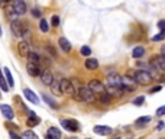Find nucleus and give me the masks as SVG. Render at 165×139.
Returning <instances> with one entry per match:
<instances>
[{"instance_id":"obj_29","label":"nucleus","mask_w":165,"mask_h":139,"mask_svg":"<svg viewBox=\"0 0 165 139\" xmlns=\"http://www.w3.org/2000/svg\"><path fill=\"white\" fill-rule=\"evenodd\" d=\"M80 52H81V55H84V57H89L90 54H91V49H90V47H87V45H84V47H81Z\"/></svg>"},{"instance_id":"obj_19","label":"nucleus","mask_w":165,"mask_h":139,"mask_svg":"<svg viewBox=\"0 0 165 139\" xmlns=\"http://www.w3.org/2000/svg\"><path fill=\"white\" fill-rule=\"evenodd\" d=\"M47 139H61V132L58 130V128H49L47 135Z\"/></svg>"},{"instance_id":"obj_32","label":"nucleus","mask_w":165,"mask_h":139,"mask_svg":"<svg viewBox=\"0 0 165 139\" xmlns=\"http://www.w3.org/2000/svg\"><path fill=\"white\" fill-rule=\"evenodd\" d=\"M145 101V97L143 96H139V97H136L135 100H133V104H136V106H141L142 103Z\"/></svg>"},{"instance_id":"obj_24","label":"nucleus","mask_w":165,"mask_h":139,"mask_svg":"<svg viewBox=\"0 0 165 139\" xmlns=\"http://www.w3.org/2000/svg\"><path fill=\"white\" fill-rule=\"evenodd\" d=\"M28 59L31 61V63H35V64H39V63H41V57H39L36 52H32V51H29Z\"/></svg>"},{"instance_id":"obj_21","label":"nucleus","mask_w":165,"mask_h":139,"mask_svg":"<svg viewBox=\"0 0 165 139\" xmlns=\"http://www.w3.org/2000/svg\"><path fill=\"white\" fill-rule=\"evenodd\" d=\"M145 55V48L143 47H136V48H133L132 51V57L133 58H141Z\"/></svg>"},{"instance_id":"obj_37","label":"nucleus","mask_w":165,"mask_h":139,"mask_svg":"<svg viewBox=\"0 0 165 139\" xmlns=\"http://www.w3.org/2000/svg\"><path fill=\"white\" fill-rule=\"evenodd\" d=\"M9 136H10V139H22L20 136H18V135L14 133V132H10L9 133Z\"/></svg>"},{"instance_id":"obj_26","label":"nucleus","mask_w":165,"mask_h":139,"mask_svg":"<svg viewBox=\"0 0 165 139\" xmlns=\"http://www.w3.org/2000/svg\"><path fill=\"white\" fill-rule=\"evenodd\" d=\"M0 87H2V90L3 91L9 90V86H7V83H6L5 77H3V74H2V71H0Z\"/></svg>"},{"instance_id":"obj_33","label":"nucleus","mask_w":165,"mask_h":139,"mask_svg":"<svg viewBox=\"0 0 165 139\" xmlns=\"http://www.w3.org/2000/svg\"><path fill=\"white\" fill-rule=\"evenodd\" d=\"M41 13H42V12H41L39 9H32V16L33 18H41Z\"/></svg>"},{"instance_id":"obj_14","label":"nucleus","mask_w":165,"mask_h":139,"mask_svg":"<svg viewBox=\"0 0 165 139\" xmlns=\"http://www.w3.org/2000/svg\"><path fill=\"white\" fill-rule=\"evenodd\" d=\"M23 94H25V97H26V99L31 101V103H33V104H38V103H39L38 96H36V94H35V93H33L31 88H25V90H23Z\"/></svg>"},{"instance_id":"obj_5","label":"nucleus","mask_w":165,"mask_h":139,"mask_svg":"<svg viewBox=\"0 0 165 139\" xmlns=\"http://www.w3.org/2000/svg\"><path fill=\"white\" fill-rule=\"evenodd\" d=\"M151 65L154 70H159V71H165V57L162 54L159 55H154L151 59Z\"/></svg>"},{"instance_id":"obj_2","label":"nucleus","mask_w":165,"mask_h":139,"mask_svg":"<svg viewBox=\"0 0 165 139\" xmlns=\"http://www.w3.org/2000/svg\"><path fill=\"white\" fill-rule=\"evenodd\" d=\"M77 93H78V96H80V100L85 101V103H94L96 101V94L93 93V90H91L89 86L80 87V90L77 91Z\"/></svg>"},{"instance_id":"obj_20","label":"nucleus","mask_w":165,"mask_h":139,"mask_svg":"<svg viewBox=\"0 0 165 139\" xmlns=\"http://www.w3.org/2000/svg\"><path fill=\"white\" fill-rule=\"evenodd\" d=\"M151 122V116H142V117H139V119L135 122V125H136V128H143L145 125H148Z\"/></svg>"},{"instance_id":"obj_28","label":"nucleus","mask_w":165,"mask_h":139,"mask_svg":"<svg viewBox=\"0 0 165 139\" xmlns=\"http://www.w3.org/2000/svg\"><path fill=\"white\" fill-rule=\"evenodd\" d=\"M39 29L42 31V32H48V29H49V25H48V22L45 19H41V22H39Z\"/></svg>"},{"instance_id":"obj_13","label":"nucleus","mask_w":165,"mask_h":139,"mask_svg":"<svg viewBox=\"0 0 165 139\" xmlns=\"http://www.w3.org/2000/svg\"><path fill=\"white\" fill-rule=\"evenodd\" d=\"M29 51H31V48H29V43L26 41H22V42L18 43V52H19L20 57H28Z\"/></svg>"},{"instance_id":"obj_7","label":"nucleus","mask_w":165,"mask_h":139,"mask_svg":"<svg viewBox=\"0 0 165 139\" xmlns=\"http://www.w3.org/2000/svg\"><path fill=\"white\" fill-rule=\"evenodd\" d=\"M58 90L61 91V93H64V94H72V93L76 91V88H74V86H72V83H71L70 80H67V78H62L61 81H60Z\"/></svg>"},{"instance_id":"obj_3","label":"nucleus","mask_w":165,"mask_h":139,"mask_svg":"<svg viewBox=\"0 0 165 139\" xmlns=\"http://www.w3.org/2000/svg\"><path fill=\"white\" fill-rule=\"evenodd\" d=\"M106 83H107V87H114V88H122V86L125 84L123 83V78L119 76L118 72H112L106 77Z\"/></svg>"},{"instance_id":"obj_36","label":"nucleus","mask_w":165,"mask_h":139,"mask_svg":"<svg viewBox=\"0 0 165 139\" xmlns=\"http://www.w3.org/2000/svg\"><path fill=\"white\" fill-rule=\"evenodd\" d=\"M161 88H162V87L161 86H156V87H152L151 90H149V93H152V94H154V93H156V91H159Z\"/></svg>"},{"instance_id":"obj_18","label":"nucleus","mask_w":165,"mask_h":139,"mask_svg":"<svg viewBox=\"0 0 165 139\" xmlns=\"http://www.w3.org/2000/svg\"><path fill=\"white\" fill-rule=\"evenodd\" d=\"M39 122H41V120H39L38 116L35 115L33 112H29V117H28V120H26V123H28L29 128H33V126H36Z\"/></svg>"},{"instance_id":"obj_25","label":"nucleus","mask_w":165,"mask_h":139,"mask_svg":"<svg viewBox=\"0 0 165 139\" xmlns=\"http://www.w3.org/2000/svg\"><path fill=\"white\" fill-rule=\"evenodd\" d=\"M5 74H6V80H7V86L9 87H13L14 86V81H13V77H12V74H10V70L9 68H5Z\"/></svg>"},{"instance_id":"obj_35","label":"nucleus","mask_w":165,"mask_h":139,"mask_svg":"<svg viewBox=\"0 0 165 139\" xmlns=\"http://www.w3.org/2000/svg\"><path fill=\"white\" fill-rule=\"evenodd\" d=\"M158 28H159L161 31H165V20H164V19L158 22Z\"/></svg>"},{"instance_id":"obj_23","label":"nucleus","mask_w":165,"mask_h":139,"mask_svg":"<svg viewBox=\"0 0 165 139\" xmlns=\"http://www.w3.org/2000/svg\"><path fill=\"white\" fill-rule=\"evenodd\" d=\"M42 99L45 100V103H47L48 106H51V107H54V109H58L57 101L54 100V99H51V97L48 96V94H42Z\"/></svg>"},{"instance_id":"obj_16","label":"nucleus","mask_w":165,"mask_h":139,"mask_svg":"<svg viewBox=\"0 0 165 139\" xmlns=\"http://www.w3.org/2000/svg\"><path fill=\"white\" fill-rule=\"evenodd\" d=\"M94 133H97V135H110L112 133V128L110 126H104V125H99V126H96L94 129Z\"/></svg>"},{"instance_id":"obj_39","label":"nucleus","mask_w":165,"mask_h":139,"mask_svg":"<svg viewBox=\"0 0 165 139\" xmlns=\"http://www.w3.org/2000/svg\"><path fill=\"white\" fill-rule=\"evenodd\" d=\"M161 54H162V55H164V57H165V45H164V47H162V49H161Z\"/></svg>"},{"instance_id":"obj_6","label":"nucleus","mask_w":165,"mask_h":139,"mask_svg":"<svg viewBox=\"0 0 165 139\" xmlns=\"http://www.w3.org/2000/svg\"><path fill=\"white\" fill-rule=\"evenodd\" d=\"M60 123H61L62 128H64L65 130H68V132H77V130H80V125H78L77 120L62 119V120H60Z\"/></svg>"},{"instance_id":"obj_31","label":"nucleus","mask_w":165,"mask_h":139,"mask_svg":"<svg viewBox=\"0 0 165 139\" xmlns=\"http://www.w3.org/2000/svg\"><path fill=\"white\" fill-rule=\"evenodd\" d=\"M51 25L52 26H58V25H60V16L54 14V16L51 18Z\"/></svg>"},{"instance_id":"obj_34","label":"nucleus","mask_w":165,"mask_h":139,"mask_svg":"<svg viewBox=\"0 0 165 139\" xmlns=\"http://www.w3.org/2000/svg\"><path fill=\"white\" fill-rule=\"evenodd\" d=\"M156 115L158 116H164L165 115V106H162V107H159V109L156 110Z\"/></svg>"},{"instance_id":"obj_4","label":"nucleus","mask_w":165,"mask_h":139,"mask_svg":"<svg viewBox=\"0 0 165 139\" xmlns=\"http://www.w3.org/2000/svg\"><path fill=\"white\" fill-rule=\"evenodd\" d=\"M135 80H136L141 86H148V84H151L152 83L154 78H152V76L148 71L142 70V71H138L136 74H135Z\"/></svg>"},{"instance_id":"obj_17","label":"nucleus","mask_w":165,"mask_h":139,"mask_svg":"<svg viewBox=\"0 0 165 139\" xmlns=\"http://www.w3.org/2000/svg\"><path fill=\"white\" fill-rule=\"evenodd\" d=\"M85 68L87 70H90V71H94V70H97V67H99V61L96 59V58H87L84 63Z\"/></svg>"},{"instance_id":"obj_40","label":"nucleus","mask_w":165,"mask_h":139,"mask_svg":"<svg viewBox=\"0 0 165 139\" xmlns=\"http://www.w3.org/2000/svg\"><path fill=\"white\" fill-rule=\"evenodd\" d=\"M114 139H120V138H114Z\"/></svg>"},{"instance_id":"obj_9","label":"nucleus","mask_w":165,"mask_h":139,"mask_svg":"<svg viewBox=\"0 0 165 139\" xmlns=\"http://www.w3.org/2000/svg\"><path fill=\"white\" fill-rule=\"evenodd\" d=\"M26 71H28V74L31 77H39L42 68L39 67V64H35V63H31V61H29V63L26 64Z\"/></svg>"},{"instance_id":"obj_22","label":"nucleus","mask_w":165,"mask_h":139,"mask_svg":"<svg viewBox=\"0 0 165 139\" xmlns=\"http://www.w3.org/2000/svg\"><path fill=\"white\" fill-rule=\"evenodd\" d=\"M97 97H99V100L101 101L103 104H109V103H110V99H112V96L107 93V90L104 91V93H101V94H99Z\"/></svg>"},{"instance_id":"obj_27","label":"nucleus","mask_w":165,"mask_h":139,"mask_svg":"<svg viewBox=\"0 0 165 139\" xmlns=\"http://www.w3.org/2000/svg\"><path fill=\"white\" fill-rule=\"evenodd\" d=\"M22 139H38V136H36V133L32 132V130H26L23 133V136H22Z\"/></svg>"},{"instance_id":"obj_12","label":"nucleus","mask_w":165,"mask_h":139,"mask_svg":"<svg viewBox=\"0 0 165 139\" xmlns=\"http://www.w3.org/2000/svg\"><path fill=\"white\" fill-rule=\"evenodd\" d=\"M0 112L7 120H12L14 117V112L9 104H0Z\"/></svg>"},{"instance_id":"obj_30","label":"nucleus","mask_w":165,"mask_h":139,"mask_svg":"<svg viewBox=\"0 0 165 139\" xmlns=\"http://www.w3.org/2000/svg\"><path fill=\"white\" fill-rule=\"evenodd\" d=\"M165 38V31H161L158 35H155L154 38H152V41H155V42H158V41H162V39Z\"/></svg>"},{"instance_id":"obj_8","label":"nucleus","mask_w":165,"mask_h":139,"mask_svg":"<svg viewBox=\"0 0 165 139\" xmlns=\"http://www.w3.org/2000/svg\"><path fill=\"white\" fill-rule=\"evenodd\" d=\"M89 87L93 90V93H94L96 96H99V94H101V93H104V91H106L104 84L101 81H99V80H91V81L89 83Z\"/></svg>"},{"instance_id":"obj_11","label":"nucleus","mask_w":165,"mask_h":139,"mask_svg":"<svg viewBox=\"0 0 165 139\" xmlns=\"http://www.w3.org/2000/svg\"><path fill=\"white\" fill-rule=\"evenodd\" d=\"M41 81L45 84V86H51L54 83V76L49 70H42L41 71Z\"/></svg>"},{"instance_id":"obj_1","label":"nucleus","mask_w":165,"mask_h":139,"mask_svg":"<svg viewBox=\"0 0 165 139\" xmlns=\"http://www.w3.org/2000/svg\"><path fill=\"white\" fill-rule=\"evenodd\" d=\"M10 31H12V34L14 36H18V38H28L31 36V32H29L28 26L23 23V22H20V20H12V23H10Z\"/></svg>"},{"instance_id":"obj_10","label":"nucleus","mask_w":165,"mask_h":139,"mask_svg":"<svg viewBox=\"0 0 165 139\" xmlns=\"http://www.w3.org/2000/svg\"><path fill=\"white\" fill-rule=\"evenodd\" d=\"M13 12H14V14H25L26 13V3H25L23 0H14Z\"/></svg>"},{"instance_id":"obj_38","label":"nucleus","mask_w":165,"mask_h":139,"mask_svg":"<svg viewBox=\"0 0 165 139\" xmlns=\"http://www.w3.org/2000/svg\"><path fill=\"white\" fill-rule=\"evenodd\" d=\"M162 128H164V122H159V123H158V129H162Z\"/></svg>"},{"instance_id":"obj_15","label":"nucleus","mask_w":165,"mask_h":139,"mask_svg":"<svg viewBox=\"0 0 165 139\" xmlns=\"http://www.w3.org/2000/svg\"><path fill=\"white\" fill-rule=\"evenodd\" d=\"M58 45H60V48H61L64 52H70V51H71L70 41H68L67 38H64V36H61V38L58 39Z\"/></svg>"}]
</instances>
